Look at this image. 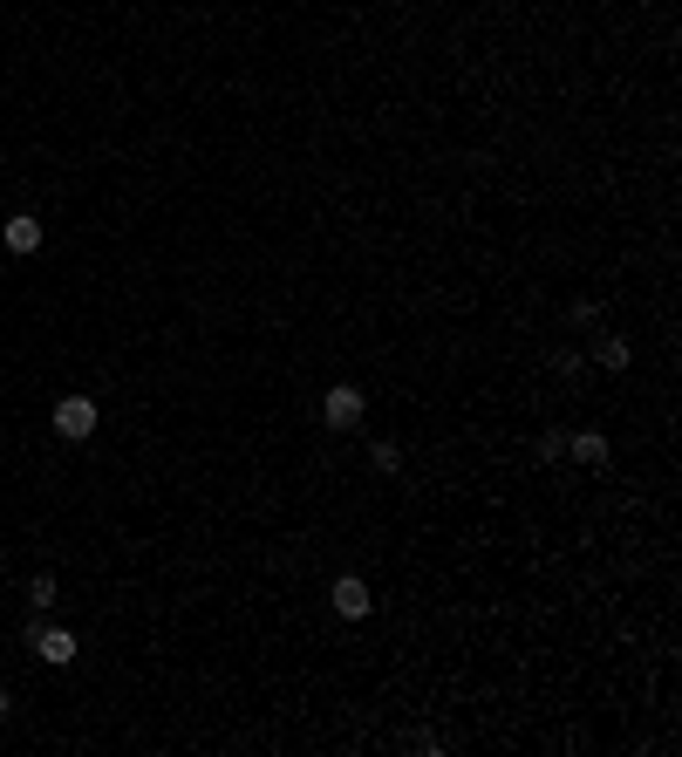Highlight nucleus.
Wrapping results in <instances>:
<instances>
[{"mask_svg":"<svg viewBox=\"0 0 682 757\" xmlns=\"http://www.w3.org/2000/svg\"><path fill=\"white\" fill-rule=\"evenodd\" d=\"M55 437H62V444H89V437H96V396H62V403H55Z\"/></svg>","mask_w":682,"mask_h":757,"instance_id":"f257e3e1","label":"nucleus"},{"mask_svg":"<svg viewBox=\"0 0 682 757\" xmlns=\"http://www.w3.org/2000/svg\"><path fill=\"white\" fill-rule=\"evenodd\" d=\"M362 410H369V403H362V389H355V382H335V389L321 396V423H328V430H355V423H362Z\"/></svg>","mask_w":682,"mask_h":757,"instance_id":"f03ea898","label":"nucleus"},{"mask_svg":"<svg viewBox=\"0 0 682 757\" xmlns=\"http://www.w3.org/2000/svg\"><path fill=\"white\" fill-rule=\"evenodd\" d=\"M28 648H35V662H48V669H69L76 662V635L69 628H48V621L28 628Z\"/></svg>","mask_w":682,"mask_h":757,"instance_id":"7ed1b4c3","label":"nucleus"},{"mask_svg":"<svg viewBox=\"0 0 682 757\" xmlns=\"http://www.w3.org/2000/svg\"><path fill=\"white\" fill-rule=\"evenodd\" d=\"M328 607H335L341 621H369V580H362V573H341L335 587H328Z\"/></svg>","mask_w":682,"mask_h":757,"instance_id":"20e7f679","label":"nucleus"},{"mask_svg":"<svg viewBox=\"0 0 682 757\" xmlns=\"http://www.w3.org/2000/svg\"><path fill=\"white\" fill-rule=\"evenodd\" d=\"M0 246H7V253H21V260H28V253H41V219H35V212H7Z\"/></svg>","mask_w":682,"mask_h":757,"instance_id":"39448f33","label":"nucleus"},{"mask_svg":"<svg viewBox=\"0 0 682 757\" xmlns=\"http://www.w3.org/2000/svg\"><path fill=\"white\" fill-rule=\"evenodd\" d=\"M567 457H580V464H607V430H567Z\"/></svg>","mask_w":682,"mask_h":757,"instance_id":"423d86ee","label":"nucleus"},{"mask_svg":"<svg viewBox=\"0 0 682 757\" xmlns=\"http://www.w3.org/2000/svg\"><path fill=\"white\" fill-rule=\"evenodd\" d=\"M369 464H376L382 478H396V471H403V444H396V437H376V444H369Z\"/></svg>","mask_w":682,"mask_h":757,"instance_id":"0eeeda50","label":"nucleus"},{"mask_svg":"<svg viewBox=\"0 0 682 757\" xmlns=\"http://www.w3.org/2000/svg\"><path fill=\"white\" fill-rule=\"evenodd\" d=\"M594 355H601V369H628V362H635L628 335H601V348H594Z\"/></svg>","mask_w":682,"mask_h":757,"instance_id":"6e6552de","label":"nucleus"},{"mask_svg":"<svg viewBox=\"0 0 682 757\" xmlns=\"http://www.w3.org/2000/svg\"><path fill=\"white\" fill-rule=\"evenodd\" d=\"M28 601H35V614L55 607V573H35V580H28Z\"/></svg>","mask_w":682,"mask_h":757,"instance_id":"1a4fd4ad","label":"nucleus"},{"mask_svg":"<svg viewBox=\"0 0 682 757\" xmlns=\"http://www.w3.org/2000/svg\"><path fill=\"white\" fill-rule=\"evenodd\" d=\"M532 457H539V464H553V457H567V430H546V437L532 444Z\"/></svg>","mask_w":682,"mask_h":757,"instance_id":"9d476101","label":"nucleus"},{"mask_svg":"<svg viewBox=\"0 0 682 757\" xmlns=\"http://www.w3.org/2000/svg\"><path fill=\"white\" fill-rule=\"evenodd\" d=\"M0 723H7V689H0Z\"/></svg>","mask_w":682,"mask_h":757,"instance_id":"9b49d317","label":"nucleus"}]
</instances>
